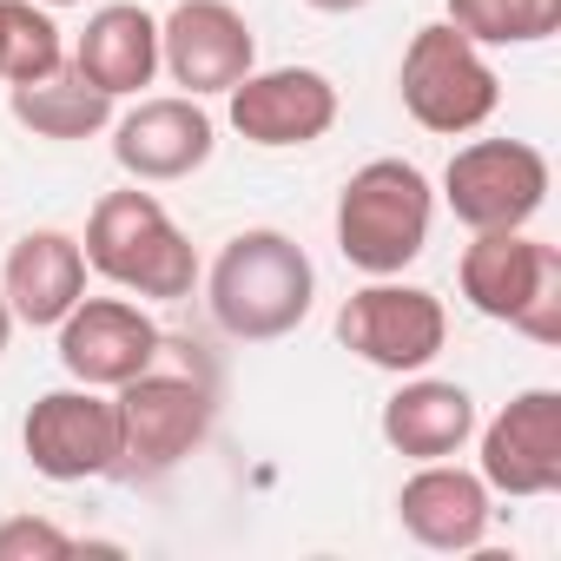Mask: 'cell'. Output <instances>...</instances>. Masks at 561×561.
Segmentation results:
<instances>
[{
  "instance_id": "obj_1",
  "label": "cell",
  "mask_w": 561,
  "mask_h": 561,
  "mask_svg": "<svg viewBox=\"0 0 561 561\" xmlns=\"http://www.w3.org/2000/svg\"><path fill=\"white\" fill-rule=\"evenodd\" d=\"M311 298H318V271H311L305 244L271 225L238 231L211 264V318L238 344L291 337L311 318Z\"/></svg>"
},
{
  "instance_id": "obj_2",
  "label": "cell",
  "mask_w": 561,
  "mask_h": 561,
  "mask_svg": "<svg viewBox=\"0 0 561 561\" xmlns=\"http://www.w3.org/2000/svg\"><path fill=\"white\" fill-rule=\"evenodd\" d=\"M87 271H100L106 285H119L126 298H152V305H179L192 298L198 285V251L185 244V231L172 225V211L126 185V192H106L87 218Z\"/></svg>"
},
{
  "instance_id": "obj_3",
  "label": "cell",
  "mask_w": 561,
  "mask_h": 561,
  "mask_svg": "<svg viewBox=\"0 0 561 561\" xmlns=\"http://www.w3.org/2000/svg\"><path fill=\"white\" fill-rule=\"evenodd\" d=\"M436 218V192L410 159H370L337 192V251L364 277H397L423 257Z\"/></svg>"
},
{
  "instance_id": "obj_4",
  "label": "cell",
  "mask_w": 561,
  "mask_h": 561,
  "mask_svg": "<svg viewBox=\"0 0 561 561\" xmlns=\"http://www.w3.org/2000/svg\"><path fill=\"white\" fill-rule=\"evenodd\" d=\"M456 285L476 318H495L535 344H561V251L528 231H476Z\"/></svg>"
},
{
  "instance_id": "obj_5",
  "label": "cell",
  "mask_w": 561,
  "mask_h": 561,
  "mask_svg": "<svg viewBox=\"0 0 561 561\" xmlns=\"http://www.w3.org/2000/svg\"><path fill=\"white\" fill-rule=\"evenodd\" d=\"M397 93H403V113H410L423 133H443V139L476 133V126L502 106L495 67H489L482 47H476L469 34H456L449 21L410 34L403 67H397Z\"/></svg>"
},
{
  "instance_id": "obj_6",
  "label": "cell",
  "mask_w": 561,
  "mask_h": 561,
  "mask_svg": "<svg viewBox=\"0 0 561 561\" xmlns=\"http://www.w3.org/2000/svg\"><path fill=\"white\" fill-rule=\"evenodd\" d=\"M337 344L351 357H364L370 370L390 377H416L436 364V351L449 344V311L436 291L423 285H397V277H370L364 291L344 298L337 311Z\"/></svg>"
},
{
  "instance_id": "obj_7",
  "label": "cell",
  "mask_w": 561,
  "mask_h": 561,
  "mask_svg": "<svg viewBox=\"0 0 561 561\" xmlns=\"http://www.w3.org/2000/svg\"><path fill=\"white\" fill-rule=\"evenodd\" d=\"M119 469L126 476H172L211 436V390L185 370H139L119 383Z\"/></svg>"
},
{
  "instance_id": "obj_8",
  "label": "cell",
  "mask_w": 561,
  "mask_h": 561,
  "mask_svg": "<svg viewBox=\"0 0 561 561\" xmlns=\"http://www.w3.org/2000/svg\"><path fill=\"white\" fill-rule=\"evenodd\" d=\"M443 198L469 231H522L548 198V159L528 139H476L449 159Z\"/></svg>"
},
{
  "instance_id": "obj_9",
  "label": "cell",
  "mask_w": 561,
  "mask_h": 561,
  "mask_svg": "<svg viewBox=\"0 0 561 561\" xmlns=\"http://www.w3.org/2000/svg\"><path fill=\"white\" fill-rule=\"evenodd\" d=\"M21 449L47 482H93L119 469V403L93 383L80 390H47L27 423H21Z\"/></svg>"
},
{
  "instance_id": "obj_10",
  "label": "cell",
  "mask_w": 561,
  "mask_h": 561,
  "mask_svg": "<svg viewBox=\"0 0 561 561\" xmlns=\"http://www.w3.org/2000/svg\"><path fill=\"white\" fill-rule=\"evenodd\" d=\"M159 67L198 100V93H231L257 67V34L231 0H179L159 21Z\"/></svg>"
},
{
  "instance_id": "obj_11",
  "label": "cell",
  "mask_w": 561,
  "mask_h": 561,
  "mask_svg": "<svg viewBox=\"0 0 561 561\" xmlns=\"http://www.w3.org/2000/svg\"><path fill=\"white\" fill-rule=\"evenodd\" d=\"M489 495H554L561 489V390H522L502 403V416L482 430V469Z\"/></svg>"
},
{
  "instance_id": "obj_12",
  "label": "cell",
  "mask_w": 561,
  "mask_h": 561,
  "mask_svg": "<svg viewBox=\"0 0 561 561\" xmlns=\"http://www.w3.org/2000/svg\"><path fill=\"white\" fill-rule=\"evenodd\" d=\"M225 100H231V126L264 152L311 146L337 126V87L318 67H271V73L251 67Z\"/></svg>"
},
{
  "instance_id": "obj_13",
  "label": "cell",
  "mask_w": 561,
  "mask_h": 561,
  "mask_svg": "<svg viewBox=\"0 0 561 561\" xmlns=\"http://www.w3.org/2000/svg\"><path fill=\"white\" fill-rule=\"evenodd\" d=\"M218 146L211 113L192 93H165V100H139L126 119H113V159L133 185H172L192 179Z\"/></svg>"
},
{
  "instance_id": "obj_14",
  "label": "cell",
  "mask_w": 561,
  "mask_h": 561,
  "mask_svg": "<svg viewBox=\"0 0 561 561\" xmlns=\"http://www.w3.org/2000/svg\"><path fill=\"white\" fill-rule=\"evenodd\" d=\"M54 331H60L67 377L93 390H119L159 357V324L133 298H80Z\"/></svg>"
},
{
  "instance_id": "obj_15",
  "label": "cell",
  "mask_w": 561,
  "mask_h": 561,
  "mask_svg": "<svg viewBox=\"0 0 561 561\" xmlns=\"http://www.w3.org/2000/svg\"><path fill=\"white\" fill-rule=\"evenodd\" d=\"M489 482L476 469H456L449 456L443 462H423L403 489H397V522L410 541L436 548V554H469L482 548L489 535Z\"/></svg>"
},
{
  "instance_id": "obj_16",
  "label": "cell",
  "mask_w": 561,
  "mask_h": 561,
  "mask_svg": "<svg viewBox=\"0 0 561 561\" xmlns=\"http://www.w3.org/2000/svg\"><path fill=\"white\" fill-rule=\"evenodd\" d=\"M0 298H8L14 324L54 331V324L87 298V251H80V238H67V231H54V225L14 238L8 264H0Z\"/></svg>"
},
{
  "instance_id": "obj_17",
  "label": "cell",
  "mask_w": 561,
  "mask_h": 561,
  "mask_svg": "<svg viewBox=\"0 0 561 561\" xmlns=\"http://www.w3.org/2000/svg\"><path fill=\"white\" fill-rule=\"evenodd\" d=\"M476 436V397L443 377H410L383 403V443L410 462H443Z\"/></svg>"
},
{
  "instance_id": "obj_18",
  "label": "cell",
  "mask_w": 561,
  "mask_h": 561,
  "mask_svg": "<svg viewBox=\"0 0 561 561\" xmlns=\"http://www.w3.org/2000/svg\"><path fill=\"white\" fill-rule=\"evenodd\" d=\"M73 67L106 93V100H126L139 87H152L159 73V21L133 0H113L87 21V34L73 41Z\"/></svg>"
},
{
  "instance_id": "obj_19",
  "label": "cell",
  "mask_w": 561,
  "mask_h": 561,
  "mask_svg": "<svg viewBox=\"0 0 561 561\" xmlns=\"http://www.w3.org/2000/svg\"><path fill=\"white\" fill-rule=\"evenodd\" d=\"M8 106H14V119H21L27 133H41V139H93V133L113 126V100H106L73 60H60V67L41 73V80L8 87Z\"/></svg>"
},
{
  "instance_id": "obj_20",
  "label": "cell",
  "mask_w": 561,
  "mask_h": 561,
  "mask_svg": "<svg viewBox=\"0 0 561 561\" xmlns=\"http://www.w3.org/2000/svg\"><path fill=\"white\" fill-rule=\"evenodd\" d=\"M449 27L476 47H535L561 27V0H443Z\"/></svg>"
},
{
  "instance_id": "obj_21",
  "label": "cell",
  "mask_w": 561,
  "mask_h": 561,
  "mask_svg": "<svg viewBox=\"0 0 561 561\" xmlns=\"http://www.w3.org/2000/svg\"><path fill=\"white\" fill-rule=\"evenodd\" d=\"M60 60H67V47H60L54 14L34 8V0H0V93L54 73Z\"/></svg>"
},
{
  "instance_id": "obj_22",
  "label": "cell",
  "mask_w": 561,
  "mask_h": 561,
  "mask_svg": "<svg viewBox=\"0 0 561 561\" xmlns=\"http://www.w3.org/2000/svg\"><path fill=\"white\" fill-rule=\"evenodd\" d=\"M73 548H80V541H73L67 528L41 522V515L0 522V561H60V554H73Z\"/></svg>"
},
{
  "instance_id": "obj_23",
  "label": "cell",
  "mask_w": 561,
  "mask_h": 561,
  "mask_svg": "<svg viewBox=\"0 0 561 561\" xmlns=\"http://www.w3.org/2000/svg\"><path fill=\"white\" fill-rule=\"evenodd\" d=\"M305 8H318V14H357V8H370V0H305Z\"/></svg>"
},
{
  "instance_id": "obj_24",
  "label": "cell",
  "mask_w": 561,
  "mask_h": 561,
  "mask_svg": "<svg viewBox=\"0 0 561 561\" xmlns=\"http://www.w3.org/2000/svg\"><path fill=\"white\" fill-rule=\"evenodd\" d=\"M8 337H14V311H8V298H0V357H8Z\"/></svg>"
},
{
  "instance_id": "obj_25",
  "label": "cell",
  "mask_w": 561,
  "mask_h": 561,
  "mask_svg": "<svg viewBox=\"0 0 561 561\" xmlns=\"http://www.w3.org/2000/svg\"><path fill=\"white\" fill-rule=\"evenodd\" d=\"M47 8H80V0H47Z\"/></svg>"
}]
</instances>
